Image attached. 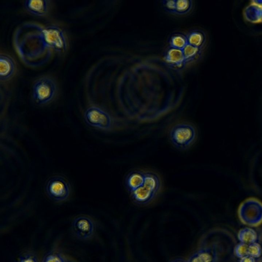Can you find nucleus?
<instances>
[{
  "label": "nucleus",
  "mask_w": 262,
  "mask_h": 262,
  "mask_svg": "<svg viewBox=\"0 0 262 262\" xmlns=\"http://www.w3.org/2000/svg\"><path fill=\"white\" fill-rule=\"evenodd\" d=\"M162 188L159 177L151 171L145 172L143 184L137 189L131 193L133 201L139 205H146L152 201L159 194Z\"/></svg>",
  "instance_id": "f257e3e1"
},
{
  "label": "nucleus",
  "mask_w": 262,
  "mask_h": 262,
  "mask_svg": "<svg viewBox=\"0 0 262 262\" xmlns=\"http://www.w3.org/2000/svg\"><path fill=\"white\" fill-rule=\"evenodd\" d=\"M86 124L91 128L103 132H109L115 128V120L107 111L96 105L88 106L84 113Z\"/></svg>",
  "instance_id": "f03ea898"
},
{
  "label": "nucleus",
  "mask_w": 262,
  "mask_h": 262,
  "mask_svg": "<svg viewBox=\"0 0 262 262\" xmlns=\"http://www.w3.org/2000/svg\"><path fill=\"white\" fill-rule=\"evenodd\" d=\"M45 191L48 198L56 203L67 201L72 193V187L69 180L61 174L50 177L45 184Z\"/></svg>",
  "instance_id": "7ed1b4c3"
},
{
  "label": "nucleus",
  "mask_w": 262,
  "mask_h": 262,
  "mask_svg": "<svg viewBox=\"0 0 262 262\" xmlns=\"http://www.w3.org/2000/svg\"><path fill=\"white\" fill-rule=\"evenodd\" d=\"M57 93V85L50 76L43 75L37 78L32 86V96L38 105H45L54 98Z\"/></svg>",
  "instance_id": "20e7f679"
},
{
  "label": "nucleus",
  "mask_w": 262,
  "mask_h": 262,
  "mask_svg": "<svg viewBox=\"0 0 262 262\" xmlns=\"http://www.w3.org/2000/svg\"><path fill=\"white\" fill-rule=\"evenodd\" d=\"M197 136L195 127L188 123H178L173 125L169 132L172 144L176 148L186 149L195 142Z\"/></svg>",
  "instance_id": "39448f33"
},
{
  "label": "nucleus",
  "mask_w": 262,
  "mask_h": 262,
  "mask_svg": "<svg viewBox=\"0 0 262 262\" xmlns=\"http://www.w3.org/2000/svg\"><path fill=\"white\" fill-rule=\"evenodd\" d=\"M240 221L250 226H257L262 223V203L257 199L250 198L244 200L238 209Z\"/></svg>",
  "instance_id": "423d86ee"
},
{
  "label": "nucleus",
  "mask_w": 262,
  "mask_h": 262,
  "mask_svg": "<svg viewBox=\"0 0 262 262\" xmlns=\"http://www.w3.org/2000/svg\"><path fill=\"white\" fill-rule=\"evenodd\" d=\"M96 225L94 220L87 215L75 217L71 223V231L74 236L81 241L91 239L95 233Z\"/></svg>",
  "instance_id": "0eeeda50"
},
{
  "label": "nucleus",
  "mask_w": 262,
  "mask_h": 262,
  "mask_svg": "<svg viewBox=\"0 0 262 262\" xmlns=\"http://www.w3.org/2000/svg\"><path fill=\"white\" fill-rule=\"evenodd\" d=\"M44 39L47 45L59 53L64 52L67 48L65 34L60 27L50 25L43 29Z\"/></svg>",
  "instance_id": "6e6552de"
},
{
  "label": "nucleus",
  "mask_w": 262,
  "mask_h": 262,
  "mask_svg": "<svg viewBox=\"0 0 262 262\" xmlns=\"http://www.w3.org/2000/svg\"><path fill=\"white\" fill-rule=\"evenodd\" d=\"M219 251L216 244L200 248L189 258L188 262H218Z\"/></svg>",
  "instance_id": "1a4fd4ad"
},
{
  "label": "nucleus",
  "mask_w": 262,
  "mask_h": 262,
  "mask_svg": "<svg viewBox=\"0 0 262 262\" xmlns=\"http://www.w3.org/2000/svg\"><path fill=\"white\" fill-rule=\"evenodd\" d=\"M244 19L253 24H262V0H251L244 7Z\"/></svg>",
  "instance_id": "9d476101"
},
{
  "label": "nucleus",
  "mask_w": 262,
  "mask_h": 262,
  "mask_svg": "<svg viewBox=\"0 0 262 262\" xmlns=\"http://www.w3.org/2000/svg\"><path fill=\"white\" fill-rule=\"evenodd\" d=\"M16 64L13 58L5 53L0 55V79L6 81L11 78L15 73Z\"/></svg>",
  "instance_id": "9b49d317"
},
{
  "label": "nucleus",
  "mask_w": 262,
  "mask_h": 262,
  "mask_svg": "<svg viewBox=\"0 0 262 262\" xmlns=\"http://www.w3.org/2000/svg\"><path fill=\"white\" fill-rule=\"evenodd\" d=\"M170 66L175 68H182L186 63L182 50L169 47L164 57Z\"/></svg>",
  "instance_id": "f8f14e48"
},
{
  "label": "nucleus",
  "mask_w": 262,
  "mask_h": 262,
  "mask_svg": "<svg viewBox=\"0 0 262 262\" xmlns=\"http://www.w3.org/2000/svg\"><path fill=\"white\" fill-rule=\"evenodd\" d=\"M49 1L47 0H26L24 2L26 9L30 13L41 16L48 12Z\"/></svg>",
  "instance_id": "ddd939ff"
},
{
  "label": "nucleus",
  "mask_w": 262,
  "mask_h": 262,
  "mask_svg": "<svg viewBox=\"0 0 262 262\" xmlns=\"http://www.w3.org/2000/svg\"><path fill=\"white\" fill-rule=\"evenodd\" d=\"M145 172L134 170L130 172L125 179V185L131 193L139 188L144 183Z\"/></svg>",
  "instance_id": "4468645a"
},
{
  "label": "nucleus",
  "mask_w": 262,
  "mask_h": 262,
  "mask_svg": "<svg viewBox=\"0 0 262 262\" xmlns=\"http://www.w3.org/2000/svg\"><path fill=\"white\" fill-rule=\"evenodd\" d=\"M188 42L194 46L200 48H204L206 37L205 34L200 31H192L186 35Z\"/></svg>",
  "instance_id": "2eb2a0df"
},
{
  "label": "nucleus",
  "mask_w": 262,
  "mask_h": 262,
  "mask_svg": "<svg viewBox=\"0 0 262 262\" xmlns=\"http://www.w3.org/2000/svg\"><path fill=\"white\" fill-rule=\"evenodd\" d=\"M238 238L240 243L250 245L256 242L257 234L253 229L246 227L240 229L238 233Z\"/></svg>",
  "instance_id": "dca6fc26"
},
{
  "label": "nucleus",
  "mask_w": 262,
  "mask_h": 262,
  "mask_svg": "<svg viewBox=\"0 0 262 262\" xmlns=\"http://www.w3.org/2000/svg\"><path fill=\"white\" fill-rule=\"evenodd\" d=\"M68 259L61 250L53 248L45 254L42 262H67Z\"/></svg>",
  "instance_id": "f3484780"
},
{
  "label": "nucleus",
  "mask_w": 262,
  "mask_h": 262,
  "mask_svg": "<svg viewBox=\"0 0 262 262\" xmlns=\"http://www.w3.org/2000/svg\"><path fill=\"white\" fill-rule=\"evenodd\" d=\"M203 48H200L187 43L182 50L186 63L193 61L201 53Z\"/></svg>",
  "instance_id": "a211bd4d"
},
{
  "label": "nucleus",
  "mask_w": 262,
  "mask_h": 262,
  "mask_svg": "<svg viewBox=\"0 0 262 262\" xmlns=\"http://www.w3.org/2000/svg\"><path fill=\"white\" fill-rule=\"evenodd\" d=\"M187 43L186 35L182 34H176L170 37L169 47L183 50Z\"/></svg>",
  "instance_id": "6ab92c4d"
},
{
  "label": "nucleus",
  "mask_w": 262,
  "mask_h": 262,
  "mask_svg": "<svg viewBox=\"0 0 262 262\" xmlns=\"http://www.w3.org/2000/svg\"><path fill=\"white\" fill-rule=\"evenodd\" d=\"M192 7V2L189 0H176L174 13L184 14L189 12Z\"/></svg>",
  "instance_id": "aec40b11"
},
{
  "label": "nucleus",
  "mask_w": 262,
  "mask_h": 262,
  "mask_svg": "<svg viewBox=\"0 0 262 262\" xmlns=\"http://www.w3.org/2000/svg\"><path fill=\"white\" fill-rule=\"evenodd\" d=\"M16 262H39V260L34 252L26 251L19 255Z\"/></svg>",
  "instance_id": "412c9836"
},
{
  "label": "nucleus",
  "mask_w": 262,
  "mask_h": 262,
  "mask_svg": "<svg viewBox=\"0 0 262 262\" xmlns=\"http://www.w3.org/2000/svg\"><path fill=\"white\" fill-rule=\"evenodd\" d=\"M248 254L255 258L259 257L262 254V248L260 245L257 242L249 245Z\"/></svg>",
  "instance_id": "4be33fe9"
},
{
  "label": "nucleus",
  "mask_w": 262,
  "mask_h": 262,
  "mask_svg": "<svg viewBox=\"0 0 262 262\" xmlns=\"http://www.w3.org/2000/svg\"><path fill=\"white\" fill-rule=\"evenodd\" d=\"M248 245L240 242L235 246L234 253L236 257L241 258L248 255Z\"/></svg>",
  "instance_id": "5701e85b"
},
{
  "label": "nucleus",
  "mask_w": 262,
  "mask_h": 262,
  "mask_svg": "<svg viewBox=\"0 0 262 262\" xmlns=\"http://www.w3.org/2000/svg\"><path fill=\"white\" fill-rule=\"evenodd\" d=\"M176 0H166L163 1V5L166 10L170 12H174Z\"/></svg>",
  "instance_id": "b1692460"
},
{
  "label": "nucleus",
  "mask_w": 262,
  "mask_h": 262,
  "mask_svg": "<svg viewBox=\"0 0 262 262\" xmlns=\"http://www.w3.org/2000/svg\"><path fill=\"white\" fill-rule=\"evenodd\" d=\"M239 262H256L255 258L247 255L240 258Z\"/></svg>",
  "instance_id": "393cba45"
},
{
  "label": "nucleus",
  "mask_w": 262,
  "mask_h": 262,
  "mask_svg": "<svg viewBox=\"0 0 262 262\" xmlns=\"http://www.w3.org/2000/svg\"><path fill=\"white\" fill-rule=\"evenodd\" d=\"M171 262H188V261H186L182 258H176L171 261Z\"/></svg>",
  "instance_id": "a878e982"
},
{
  "label": "nucleus",
  "mask_w": 262,
  "mask_h": 262,
  "mask_svg": "<svg viewBox=\"0 0 262 262\" xmlns=\"http://www.w3.org/2000/svg\"><path fill=\"white\" fill-rule=\"evenodd\" d=\"M67 262H75V261L68 258Z\"/></svg>",
  "instance_id": "bb28decb"
}]
</instances>
